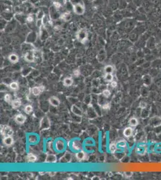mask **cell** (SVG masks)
<instances>
[{
	"label": "cell",
	"instance_id": "ba28073f",
	"mask_svg": "<svg viewBox=\"0 0 161 180\" xmlns=\"http://www.w3.org/2000/svg\"><path fill=\"white\" fill-rule=\"evenodd\" d=\"M49 126H50V122L49 119L46 117H43L40 122V128L42 130L47 129L49 127Z\"/></svg>",
	"mask_w": 161,
	"mask_h": 180
},
{
	"label": "cell",
	"instance_id": "f1b7e54d",
	"mask_svg": "<svg viewBox=\"0 0 161 180\" xmlns=\"http://www.w3.org/2000/svg\"><path fill=\"white\" fill-rule=\"evenodd\" d=\"M105 72L106 73H109V74H112L113 71H114V67L112 66H107L105 67Z\"/></svg>",
	"mask_w": 161,
	"mask_h": 180
},
{
	"label": "cell",
	"instance_id": "ffe728a7",
	"mask_svg": "<svg viewBox=\"0 0 161 180\" xmlns=\"http://www.w3.org/2000/svg\"><path fill=\"white\" fill-rule=\"evenodd\" d=\"M144 84L146 85V87H148L151 83V78L149 75H146L143 78Z\"/></svg>",
	"mask_w": 161,
	"mask_h": 180
},
{
	"label": "cell",
	"instance_id": "836d02e7",
	"mask_svg": "<svg viewBox=\"0 0 161 180\" xmlns=\"http://www.w3.org/2000/svg\"><path fill=\"white\" fill-rule=\"evenodd\" d=\"M117 147L119 148H124L126 147V142L124 140H121L120 141H118L117 144Z\"/></svg>",
	"mask_w": 161,
	"mask_h": 180
},
{
	"label": "cell",
	"instance_id": "52a82bcc",
	"mask_svg": "<svg viewBox=\"0 0 161 180\" xmlns=\"http://www.w3.org/2000/svg\"><path fill=\"white\" fill-rule=\"evenodd\" d=\"M148 150V145L146 144H141L137 146V147L135 149V151L137 154L140 155H144L146 154V152Z\"/></svg>",
	"mask_w": 161,
	"mask_h": 180
},
{
	"label": "cell",
	"instance_id": "f35d334b",
	"mask_svg": "<svg viewBox=\"0 0 161 180\" xmlns=\"http://www.w3.org/2000/svg\"><path fill=\"white\" fill-rule=\"evenodd\" d=\"M62 6L61 4L58 1H55L54 3V7L57 10H58V9H60Z\"/></svg>",
	"mask_w": 161,
	"mask_h": 180
},
{
	"label": "cell",
	"instance_id": "d6986e66",
	"mask_svg": "<svg viewBox=\"0 0 161 180\" xmlns=\"http://www.w3.org/2000/svg\"><path fill=\"white\" fill-rule=\"evenodd\" d=\"M72 147L75 150H77V151L81 150L82 148L81 143L78 141H74L72 144Z\"/></svg>",
	"mask_w": 161,
	"mask_h": 180
},
{
	"label": "cell",
	"instance_id": "484cf974",
	"mask_svg": "<svg viewBox=\"0 0 161 180\" xmlns=\"http://www.w3.org/2000/svg\"><path fill=\"white\" fill-rule=\"evenodd\" d=\"M45 15V11L43 10H41V9H40V10H38L37 12L36 13V18H37V19H42Z\"/></svg>",
	"mask_w": 161,
	"mask_h": 180
},
{
	"label": "cell",
	"instance_id": "e0dca14e",
	"mask_svg": "<svg viewBox=\"0 0 161 180\" xmlns=\"http://www.w3.org/2000/svg\"><path fill=\"white\" fill-rule=\"evenodd\" d=\"M72 112L75 114L76 115L79 117H81L82 115V111L79 108L75 105H73L72 107Z\"/></svg>",
	"mask_w": 161,
	"mask_h": 180
},
{
	"label": "cell",
	"instance_id": "ac0fdd59",
	"mask_svg": "<svg viewBox=\"0 0 161 180\" xmlns=\"http://www.w3.org/2000/svg\"><path fill=\"white\" fill-rule=\"evenodd\" d=\"M45 161L47 163H55L57 161L56 156L54 154H49L47 156Z\"/></svg>",
	"mask_w": 161,
	"mask_h": 180
},
{
	"label": "cell",
	"instance_id": "cb8c5ba5",
	"mask_svg": "<svg viewBox=\"0 0 161 180\" xmlns=\"http://www.w3.org/2000/svg\"><path fill=\"white\" fill-rule=\"evenodd\" d=\"M129 124L132 127H136L138 125V121L136 118H131L129 121Z\"/></svg>",
	"mask_w": 161,
	"mask_h": 180
},
{
	"label": "cell",
	"instance_id": "83f0119b",
	"mask_svg": "<svg viewBox=\"0 0 161 180\" xmlns=\"http://www.w3.org/2000/svg\"><path fill=\"white\" fill-rule=\"evenodd\" d=\"M9 87L12 90H14V91H16L18 88H19V84L17 82H11L9 85Z\"/></svg>",
	"mask_w": 161,
	"mask_h": 180
},
{
	"label": "cell",
	"instance_id": "d6a6232c",
	"mask_svg": "<svg viewBox=\"0 0 161 180\" xmlns=\"http://www.w3.org/2000/svg\"><path fill=\"white\" fill-rule=\"evenodd\" d=\"M33 111V108L32 107L31 105H27L25 108V112L27 114H30Z\"/></svg>",
	"mask_w": 161,
	"mask_h": 180
},
{
	"label": "cell",
	"instance_id": "7bdbcfd3",
	"mask_svg": "<svg viewBox=\"0 0 161 180\" xmlns=\"http://www.w3.org/2000/svg\"><path fill=\"white\" fill-rule=\"evenodd\" d=\"M109 103H106L102 105V108H103V109H109Z\"/></svg>",
	"mask_w": 161,
	"mask_h": 180
},
{
	"label": "cell",
	"instance_id": "f546056e",
	"mask_svg": "<svg viewBox=\"0 0 161 180\" xmlns=\"http://www.w3.org/2000/svg\"><path fill=\"white\" fill-rule=\"evenodd\" d=\"M117 144H115L114 143H111L109 146V150L111 153H114V152L117 150Z\"/></svg>",
	"mask_w": 161,
	"mask_h": 180
},
{
	"label": "cell",
	"instance_id": "30bf717a",
	"mask_svg": "<svg viewBox=\"0 0 161 180\" xmlns=\"http://www.w3.org/2000/svg\"><path fill=\"white\" fill-rule=\"evenodd\" d=\"M49 102L51 105L53 106H55V107H57V106L60 105V103L59 99L54 96L51 97L49 98Z\"/></svg>",
	"mask_w": 161,
	"mask_h": 180
},
{
	"label": "cell",
	"instance_id": "ee69618b",
	"mask_svg": "<svg viewBox=\"0 0 161 180\" xmlns=\"http://www.w3.org/2000/svg\"><path fill=\"white\" fill-rule=\"evenodd\" d=\"M117 85V82L116 81H112L111 82V86L112 88L116 87Z\"/></svg>",
	"mask_w": 161,
	"mask_h": 180
},
{
	"label": "cell",
	"instance_id": "7c38bea8",
	"mask_svg": "<svg viewBox=\"0 0 161 180\" xmlns=\"http://www.w3.org/2000/svg\"><path fill=\"white\" fill-rule=\"evenodd\" d=\"M14 120L18 124H22L25 122V120H26V117L22 114H18L15 117Z\"/></svg>",
	"mask_w": 161,
	"mask_h": 180
},
{
	"label": "cell",
	"instance_id": "ab89813d",
	"mask_svg": "<svg viewBox=\"0 0 161 180\" xmlns=\"http://www.w3.org/2000/svg\"><path fill=\"white\" fill-rule=\"evenodd\" d=\"M34 18L32 15H28L27 16L26 22L28 23H32L34 21Z\"/></svg>",
	"mask_w": 161,
	"mask_h": 180
},
{
	"label": "cell",
	"instance_id": "f6af8a7d",
	"mask_svg": "<svg viewBox=\"0 0 161 180\" xmlns=\"http://www.w3.org/2000/svg\"><path fill=\"white\" fill-rule=\"evenodd\" d=\"M28 1V0H19V1L20 2V3H25V2H26Z\"/></svg>",
	"mask_w": 161,
	"mask_h": 180
},
{
	"label": "cell",
	"instance_id": "603a6c76",
	"mask_svg": "<svg viewBox=\"0 0 161 180\" xmlns=\"http://www.w3.org/2000/svg\"><path fill=\"white\" fill-rule=\"evenodd\" d=\"M73 84V79L71 78H66L63 80V85L66 87H70Z\"/></svg>",
	"mask_w": 161,
	"mask_h": 180
},
{
	"label": "cell",
	"instance_id": "8d00e7d4",
	"mask_svg": "<svg viewBox=\"0 0 161 180\" xmlns=\"http://www.w3.org/2000/svg\"><path fill=\"white\" fill-rule=\"evenodd\" d=\"M102 94H103V95L104 97H109V96H110V95H111V92H110V91H109V89H106L103 90V93H102Z\"/></svg>",
	"mask_w": 161,
	"mask_h": 180
},
{
	"label": "cell",
	"instance_id": "60d3db41",
	"mask_svg": "<svg viewBox=\"0 0 161 180\" xmlns=\"http://www.w3.org/2000/svg\"><path fill=\"white\" fill-rule=\"evenodd\" d=\"M147 103L145 102H144V101H142V102H140V107L142 109H145V108H147Z\"/></svg>",
	"mask_w": 161,
	"mask_h": 180
},
{
	"label": "cell",
	"instance_id": "4fadbf2b",
	"mask_svg": "<svg viewBox=\"0 0 161 180\" xmlns=\"http://www.w3.org/2000/svg\"><path fill=\"white\" fill-rule=\"evenodd\" d=\"M60 18L64 21L68 22L72 18V15H71L70 12H66L60 16Z\"/></svg>",
	"mask_w": 161,
	"mask_h": 180
},
{
	"label": "cell",
	"instance_id": "5b68a950",
	"mask_svg": "<svg viewBox=\"0 0 161 180\" xmlns=\"http://www.w3.org/2000/svg\"><path fill=\"white\" fill-rule=\"evenodd\" d=\"M1 133L3 135V136H12L13 132L12 129V128L9 126H1Z\"/></svg>",
	"mask_w": 161,
	"mask_h": 180
},
{
	"label": "cell",
	"instance_id": "74e56055",
	"mask_svg": "<svg viewBox=\"0 0 161 180\" xmlns=\"http://www.w3.org/2000/svg\"><path fill=\"white\" fill-rule=\"evenodd\" d=\"M4 100L7 103H10L12 102V98H11V95L9 94H6L4 95Z\"/></svg>",
	"mask_w": 161,
	"mask_h": 180
},
{
	"label": "cell",
	"instance_id": "d590c367",
	"mask_svg": "<svg viewBox=\"0 0 161 180\" xmlns=\"http://www.w3.org/2000/svg\"><path fill=\"white\" fill-rule=\"evenodd\" d=\"M36 27H38V28H42V27L43 25V21H42V19H37L36 21Z\"/></svg>",
	"mask_w": 161,
	"mask_h": 180
},
{
	"label": "cell",
	"instance_id": "5bb4252c",
	"mask_svg": "<svg viewBox=\"0 0 161 180\" xmlns=\"http://www.w3.org/2000/svg\"><path fill=\"white\" fill-rule=\"evenodd\" d=\"M8 58H9V60L12 63H13V64H15L16 62H18L19 61V56H18V55L16 54H14V53L9 55Z\"/></svg>",
	"mask_w": 161,
	"mask_h": 180
},
{
	"label": "cell",
	"instance_id": "bcb514c9",
	"mask_svg": "<svg viewBox=\"0 0 161 180\" xmlns=\"http://www.w3.org/2000/svg\"><path fill=\"white\" fill-rule=\"evenodd\" d=\"M55 174V172H49V175H54Z\"/></svg>",
	"mask_w": 161,
	"mask_h": 180
},
{
	"label": "cell",
	"instance_id": "44dd1931",
	"mask_svg": "<svg viewBox=\"0 0 161 180\" xmlns=\"http://www.w3.org/2000/svg\"><path fill=\"white\" fill-rule=\"evenodd\" d=\"M12 105L13 108H18L21 106V101L20 99H17L13 100L12 102Z\"/></svg>",
	"mask_w": 161,
	"mask_h": 180
},
{
	"label": "cell",
	"instance_id": "9a60e30c",
	"mask_svg": "<svg viewBox=\"0 0 161 180\" xmlns=\"http://www.w3.org/2000/svg\"><path fill=\"white\" fill-rule=\"evenodd\" d=\"M13 139L12 136H7L4 137L3 139V143L6 146H11L13 144Z\"/></svg>",
	"mask_w": 161,
	"mask_h": 180
},
{
	"label": "cell",
	"instance_id": "4316f807",
	"mask_svg": "<svg viewBox=\"0 0 161 180\" xmlns=\"http://www.w3.org/2000/svg\"><path fill=\"white\" fill-rule=\"evenodd\" d=\"M55 146H56L57 150L58 151H61L64 149V148H65V144H64L63 141H58L56 143Z\"/></svg>",
	"mask_w": 161,
	"mask_h": 180
},
{
	"label": "cell",
	"instance_id": "8fae6325",
	"mask_svg": "<svg viewBox=\"0 0 161 180\" xmlns=\"http://www.w3.org/2000/svg\"><path fill=\"white\" fill-rule=\"evenodd\" d=\"M45 89V87L43 86H40V87H36L33 88L32 93L34 95H39L40 93H42Z\"/></svg>",
	"mask_w": 161,
	"mask_h": 180
},
{
	"label": "cell",
	"instance_id": "e575fe53",
	"mask_svg": "<svg viewBox=\"0 0 161 180\" xmlns=\"http://www.w3.org/2000/svg\"><path fill=\"white\" fill-rule=\"evenodd\" d=\"M155 152H156V153L157 154L161 152V143L156 144V145H155Z\"/></svg>",
	"mask_w": 161,
	"mask_h": 180
},
{
	"label": "cell",
	"instance_id": "d4e9b609",
	"mask_svg": "<svg viewBox=\"0 0 161 180\" xmlns=\"http://www.w3.org/2000/svg\"><path fill=\"white\" fill-rule=\"evenodd\" d=\"M76 158H77L79 160H82L85 159L86 157V154L83 151H81L78 152V153L76 154Z\"/></svg>",
	"mask_w": 161,
	"mask_h": 180
},
{
	"label": "cell",
	"instance_id": "277c9868",
	"mask_svg": "<svg viewBox=\"0 0 161 180\" xmlns=\"http://www.w3.org/2000/svg\"><path fill=\"white\" fill-rule=\"evenodd\" d=\"M149 124L151 127L154 128L160 127L161 126V118L158 116L152 117L149 121Z\"/></svg>",
	"mask_w": 161,
	"mask_h": 180
},
{
	"label": "cell",
	"instance_id": "4dcf8cb0",
	"mask_svg": "<svg viewBox=\"0 0 161 180\" xmlns=\"http://www.w3.org/2000/svg\"><path fill=\"white\" fill-rule=\"evenodd\" d=\"M150 114V111L149 110L146 109V108L145 109H143L142 112H141V117L142 118H146L147 117L149 116Z\"/></svg>",
	"mask_w": 161,
	"mask_h": 180
},
{
	"label": "cell",
	"instance_id": "2e32d148",
	"mask_svg": "<svg viewBox=\"0 0 161 180\" xmlns=\"http://www.w3.org/2000/svg\"><path fill=\"white\" fill-rule=\"evenodd\" d=\"M133 130L132 128V127H129L126 128L123 131V135L126 137H131L133 134Z\"/></svg>",
	"mask_w": 161,
	"mask_h": 180
},
{
	"label": "cell",
	"instance_id": "7a4b0ae2",
	"mask_svg": "<svg viewBox=\"0 0 161 180\" xmlns=\"http://www.w3.org/2000/svg\"><path fill=\"white\" fill-rule=\"evenodd\" d=\"M72 10L74 13L78 16L83 15L85 12V6H84V4L79 3V2L74 4L72 5Z\"/></svg>",
	"mask_w": 161,
	"mask_h": 180
},
{
	"label": "cell",
	"instance_id": "9c48e42d",
	"mask_svg": "<svg viewBox=\"0 0 161 180\" xmlns=\"http://www.w3.org/2000/svg\"><path fill=\"white\" fill-rule=\"evenodd\" d=\"M14 18H15V19L17 20V21H19L20 23H21L22 24L27 22H26L27 17L23 15V14L21 13H16L15 16H14Z\"/></svg>",
	"mask_w": 161,
	"mask_h": 180
},
{
	"label": "cell",
	"instance_id": "6da1fadb",
	"mask_svg": "<svg viewBox=\"0 0 161 180\" xmlns=\"http://www.w3.org/2000/svg\"><path fill=\"white\" fill-rule=\"evenodd\" d=\"M76 38L81 43H85L88 40V32L85 28L79 29L76 33Z\"/></svg>",
	"mask_w": 161,
	"mask_h": 180
},
{
	"label": "cell",
	"instance_id": "3957f363",
	"mask_svg": "<svg viewBox=\"0 0 161 180\" xmlns=\"http://www.w3.org/2000/svg\"><path fill=\"white\" fill-rule=\"evenodd\" d=\"M35 52L34 50H28L25 53L24 59L27 62H34L35 61Z\"/></svg>",
	"mask_w": 161,
	"mask_h": 180
},
{
	"label": "cell",
	"instance_id": "b9f144b4",
	"mask_svg": "<svg viewBox=\"0 0 161 180\" xmlns=\"http://www.w3.org/2000/svg\"><path fill=\"white\" fill-rule=\"evenodd\" d=\"M73 75H74L75 76H76V77H77L78 76H79V75H80V71H79V69H76V70H75L74 71V72H73Z\"/></svg>",
	"mask_w": 161,
	"mask_h": 180
},
{
	"label": "cell",
	"instance_id": "8992f818",
	"mask_svg": "<svg viewBox=\"0 0 161 180\" xmlns=\"http://www.w3.org/2000/svg\"><path fill=\"white\" fill-rule=\"evenodd\" d=\"M37 38V33L34 32V31H31V32H29L28 34L27 35L25 42H26L27 43L33 44L36 41Z\"/></svg>",
	"mask_w": 161,
	"mask_h": 180
},
{
	"label": "cell",
	"instance_id": "1f68e13d",
	"mask_svg": "<svg viewBox=\"0 0 161 180\" xmlns=\"http://www.w3.org/2000/svg\"><path fill=\"white\" fill-rule=\"evenodd\" d=\"M104 79L107 82H111L113 79V76L112 74H109V73H106V75L104 76Z\"/></svg>",
	"mask_w": 161,
	"mask_h": 180
},
{
	"label": "cell",
	"instance_id": "7402d4cb",
	"mask_svg": "<svg viewBox=\"0 0 161 180\" xmlns=\"http://www.w3.org/2000/svg\"><path fill=\"white\" fill-rule=\"evenodd\" d=\"M36 160H37V157L32 153L28 154L27 157V160L28 162H35Z\"/></svg>",
	"mask_w": 161,
	"mask_h": 180
}]
</instances>
